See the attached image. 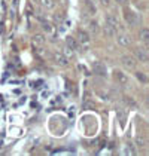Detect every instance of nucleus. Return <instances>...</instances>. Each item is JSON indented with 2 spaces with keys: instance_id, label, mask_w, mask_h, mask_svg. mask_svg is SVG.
Returning a JSON list of instances; mask_svg holds the SVG:
<instances>
[{
  "instance_id": "1",
  "label": "nucleus",
  "mask_w": 149,
  "mask_h": 156,
  "mask_svg": "<svg viewBox=\"0 0 149 156\" xmlns=\"http://www.w3.org/2000/svg\"><path fill=\"white\" fill-rule=\"evenodd\" d=\"M124 18H125V21L128 23V25H133L134 27V25L139 24V16L131 9H128V8H124Z\"/></svg>"
},
{
  "instance_id": "2",
  "label": "nucleus",
  "mask_w": 149,
  "mask_h": 156,
  "mask_svg": "<svg viewBox=\"0 0 149 156\" xmlns=\"http://www.w3.org/2000/svg\"><path fill=\"white\" fill-rule=\"evenodd\" d=\"M121 64L124 66L125 69H128V70H134L137 66V61L131 55H122L121 57Z\"/></svg>"
},
{
  "instance_id": "3",
  "label": "nucleus",
  "mask_w": 149,
  "mask_h": 156,
  "mask_svg": "<svg viewBox=\"0 0 149 156\" xmlns=\"http://www.w3.org/2000/svg\"><path fill=\"white\" fill-rule=\"evenodd\" d=\"M52 58H54V61H55V64H57V66H60V67H67V64H69L67 58L63 55L61 52H54Z\"/></svg>"
},
{
  "instance_id": "4",
  "label": "nucleus",
  "mask_w": 149,
  "mask_h": 156,
  "mask_svg": "<svg viewBox=\"0 0 149 156\" xmlns=\"http://www.w3.org/2000/svg\"><path fill=\"white\" fill-rule=\"evenodd\" d=\"M113 76H115V79H116V82L121 85H128V76L125 74L124 72H121V70H115L113 72Z\"/></svg>"
},
{
  "instance_id": "5",
  "label": "nucleus",
  "mask_w": 149,
  "mask_h": 156,
  "mask_svg": "<svg viewBox=\"0 0 149 156\" xmlns=\"http://www.w3.org/2000/svg\"><path fill=\"white\" fill-rule=\"evenodd\" d=\"M134 55H136V58L140 61V62H148V60H149L148 51H146V49H140V48L134 49Z\"/></svg>"
},
{
  "instance_id": "6",
  "label": "nucleus",
  "mask_w": 149,
  "mask_h": 156,
  "mask_svg": "<svg viewBox=\"0 0 149 156\" xmlns=\"http://www.w3.org/2000/svg\"><path fill=\"white\" fill-rule=\"evenodd\" d=\"M93 70H94V73H96L97 76H101V77H104V76H106V73H107L106 66H104V64H101V62H94Z\"/></svg>"
},
{
  "instance_id": "7",
  "label": "nucleus",
  "mask_w": 149,
  "mask_h": 156,
  "mask_svg": "<svg viewBox=\"0 0 149 156\" xmlns=\"http://www.w3.org/2000/svg\"><path fill=\"white\" fill-rule=\"evenodd\" d=\"M116 42H118V45H121V46H130V45H131V37L124 34V33H121V34L116 36Z\"/></svg>"
},
{
  "instance_id": "8",
  "label": "nucleus",
  "mask_w": 149,
  "mask_h": 156,
  "mask_svg": "<svg viewBox=\"0 0 149 156\" xmlns=\"http://www.w3.org/2000/svg\"><path fill=\"white\" fill-rule=\"evenodd\" d=\"M45 42H46V39H45L43 34H35V36H33V45H35L36 48L45 46Z\"/></svg>"
},
{
  "instance_id": "9",
  "label": "nucleus",
  "mask_w": 149,
  "mask_h": 156,
  "mask_svg": "<svg viewBox=\"0 0 149 156\" xmlns=\"http://www.w3.org/2000/svg\"><path fill=\"white\" fill-rule=\"evenodd\" d=\"M106 24L111 25L112 28H115V30H118V28H119V23H118V18H116L115 15H107V16H106Z\"/></svg>"
},
{
  "instance_id": "10",
  "label": "nucleus",
  "mask_w": 149,
  "mask_h": 156,
  "mask_svg": "<svg viewBox=\"0 0 149 156\" xmlns=\"http://www.w3.org/2000/svg\"><path fill=\"white\" fill-rule=\"evenodd\" d=\"M78 37H79L81 43H84V45H88V43H89V34H88L87 31H84V30L78 31Z\"/></svg>"
},
{
  "instance_id": "11",
  "label": "nucleus",
  "mask_w": 149,
  "mask_h": 156,
  "mask_svg": "<svg viewBox=\"0 0 149 156\" xmlns=\"http://www.w3.org/2000/svg\"><path fill=\"white\" fill-rule=\"evenodd\" d=\"M40 6L46 11H52L55 6V2L54 0H40Z\"/></svg>"
},
{
  "instance_id": "12",
  "label": "nucleus",
  "mask_w": 149,
  "mask_h": 156,
  "mask_svg": "<svg viewBox=\"0 0 149 156\" xmlns=\"http://www.w3.org/2000/svg\"><path fill=\"white\" fill-rule=\"evenodd\" d=\"M139 36H140V40H142L145 45H148V42H149V30L148 28H142Z\"/></svg>"
},
{
  "instance_id": "13",
  "label": "nucleus",
  "mask_w": 149,
  "mask_h": 156,
  "mask_svg": "<svg viewBox=\"0 0 149 156\" xmlns=\"http://www.w3.org/2000/svg\"><path fill=\"white\" fill-rule=\"evenodd\" d=\"M63 55H64L66 58H69V60H70V58H73V57H74L73 49L70 48V46H67V45H66V46L63 48Z\"/></svg>"
},
{
  "instance_id": "14",
  "label": "nucleus",
  "mask_w": 149,
  "mask_h": 156,
  "mask_svg": "<svg viewBox=\"0 0 149 156\" xmlns=\"http://www.w3.org/2000/svg\"><path fill=\"white\" fill-rule=\"evenodd\" d=\"M66 43H67V46H70L73 51H74V49H78V46H79L78 40H76V39H73V37H67V39H66Z\"/></svg>"
},
{
  "instance_id": "15",
  "label": "nucleus",
  "mask_w": 149,
  "mask_h": 156,
  "mask_svg": "<svg viewBox=\"0 0 149 156\" xmlns=\"http://www.w3.org/2000/svg\"><path fill=\"white\" fill-rule=\"evenodd\" d=\"M89 28H91V31H93L94 34L99 33V24H97L96 21H91V23H89Z\"/></svg>"
},
{
  "instance_id": "16",
  "label": "nucleus",
  "mask_w": 149,
  "mask_h": 156,
  "mask_svg": "<svg viewBox=\"0 0 149 156\" xmlns=\"http://www.w3.org/2000/svg\"><path fill=\"white\" fill-rule=\"evenodd\" d=\"M136 143L139 147H145V146H146V140H145V137H137Z\"/></svg>"
},
{
  "instance_id": "17",
  "label": "nucleus",
  "mask_w": 149,
  "mask_h": 156,
  "mask_svg": "<svg viewBox=\"0 0 149 156\" xmlns=\"http://www.w3.org/2000/svg\"><path fill=\"white\" fill-rule=\"evenodd\" d=\"M136 77H137V80H139V82H143V83L148 80V77H146L143 73H136Z\"/></svg>"
},
{
  "instance_id": "18",
  "label": "nucleus",
  "mask_w": 149,
  "mask_h": 156,
  "mask_svg": "<svg viewBox=\"0 0 149 156\" xmlns=\"http://www.w3.org/2000/svg\"><path fill=\"white\" fill-rule=\"evenodd\" d=\"M42 27H43L45 33H52V25H51L49 23H43V24H42Z\"/></svg>"
},
{
  "instance_id": "19",
  "label": "nucleus",
  "mask_w": 149,
  "mask_h": 156,
  "mask_svg": "<svg viewBox=\"0 0 149 156\" xmlns=\"http://www.w3.org/2000/svg\"><path fill=\"white\" fill-rule=\"evenodd\" d=\"M87 5H88V9H89V12H91V13H94V12H96L94 3H91V2H87Z\"/></svg>"
},
{
  "instance_id": "20",
  "label": "nucleus",
  "mask_w": 149,
  "mask_h": 156,
  "mask_svg": "<svg viewBox=\"0 0 149 156\" xmlns=\"http://www.w3.org/2000/svg\"><path fill=\"white\" fill-rule=\"evenodd\" d=\"M125 103L130 104V106H133V107H136V101H133V98H125Z\"/></svg>"
},
{
  "instance_id": "21",
  "label": "nucleus",
  "mask_w": 149,
  "mask_h": 156,
  "mask_svg": "<svg viewBox=\"0 0 149 156\" xmlns=\"http://www.w3.org/2000/svg\"><path fill=\"white\" fill-rule=\"evenodd\" d=\"M118 116H119L121 122H124V119H125V113H124V110H118Z\"/></svg>"
},
{
  "instance_id": "22",
  "label": "nucleus",
  "mask_w": 149,
  "mask_h": 156,
  "mask_svg": "<svg viewBox=\"0 0 149 156\" xmlns=\"http://www.w3.org/2000/svg\"><path fill=\"white\" fill-rule=\"evenodd\" d=\"M101 2V5L104 6V8H107V6H111V2L112 0H100Z\"/></svg>"
},
{
  "instance_id": "23",
  "label": "nucleus",
  "mask_w": 149,
  "mask_h": 156,
  "mask_svg": "<svg viewBox=\"0 0 149 156\" xmlns=\"http://www.w3.org/2000/svg\"><path fill=\"white\" fill-rule=\"evenodd\" d=\"M60 2H61L63 6H67V3H69V0H60Z\"/></svg>"
},
{
  "instance_id": "24",
  "label": "nucleus",
  "mask_w": 149,
  "mask_h": 156,
  "mask_svg": "<svg viewBox=\"0 0 149 156\" xmlns=\"http://www.w3.org/2000/svg\"><path fill=\"white\" fill-rule=\"evenodd\" d=\"M116 3H119V5H124V3H127V0H116Z\"/></svg>"
}]
</instances>
